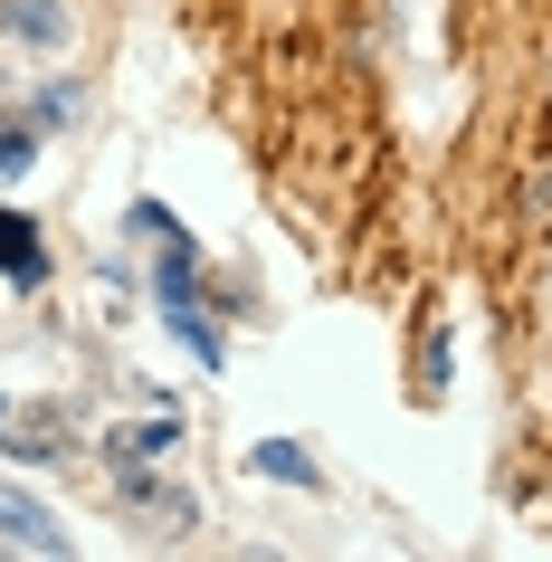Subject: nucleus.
Instances as JSON below:
<instances>
[{"label": "nucleus", "mask_w": 552, "mask_h": 562, "mask_svg": "<svg viewBox=\"0 0 552 562\" xmlns=\"http://www.w3.org/2000/svg\"><path fill=\"white\" fill-rule=\"evenodd\" d=\"M0 543H20V553H38V562H67V553H77V533H67L38 496H20V486H0Z\"/></svg>", "instance_id": "obj_1"}, {"label": "nucleus", "mask_w": 552, "mask_h": 562, "mask_svg": "<svg viewBox=\"0 0 552 562\" xmlns=\"http://www.w3.org/2000/svg\"><path fill=\"white\" fill-rule=\"evenodd\" d=\"M115 486H124V515H144V533H191V515H201L181 486H162L144 468H115Z\"/></svg>", "instance_id": "obj_2"}, {"label": "nucleus", "mask_w": 552, "mask_h": 562, "mask_svg": "<svg viewBox=\"0 0 552 562\" xmlns=\"http://www.w3.org/2000/svg\"><path fill=\"white\" fill-rule=\"evenodd\" d=\"M0 277H10V286H48V248H38V220H30V210H10V201H0Z\"/></svg>", "instance_id": "obj_3"}, {"label": "nucleus", "mask_w": 552, "mask_h": 562, "mask_svg": "<svg viewBox=\"0 0 552 562\" xmlns=\"http://www.w3.org/2000/svg\"><path fill=\"white\" fill-rule=\"evenodd\" d=\"M181 439V411H153V419H124V429H105V468H153L162 448Z\"/></svg>", "instance_id": "obj_4"}, {"label": "nucleus", "mask_w": 552, "mask_h": 562, "mask_svg": "<svg viewBox=\"0 0 552 562\" xmlns=\"http://www.w3.org/2000/svg\"><path fill=\"white\" fill-rule=\"evenodd\" d=\"M162 325H172V344H181V353H191V362H201V372H229V344L210 334L201 296H191V305H162Z\"/></svg>", "instance_id": "obj_5"}, {"label": "nucleus", "mask_w": 552, "mask_h": 562, "mask_svg": "<svg viewBox=\"0 0 552 562\" xmlns=\"http://www.w3.org/2000/svg\"><path fill=\"white\" fill-rule=\"evenodd\" d=\"M248 468H258L267 486H305V496L324 486V468H315V458H305L295 439H258V448H248Z\"/></svg>", "instance_id": "obj_6"}, {"label": "nucleus", "mask_w": 552, "mask_h": 562, "mask_svg": "<svg viewBox=\"0 0 552 562\" xmlns=\"http://www.w3.org/2000/svg\"><path fill=\"white\" fill-rule=\"evenodd\" d=\"M0 30L30 38V48H58L67 38V0H0Z\"/></svg>", "instance_id": "obj_7"}, {"label": "nucleus", "mask_w": 552, "mask_h": 562, "mask_svg": "<svg viewBox=\"0 0 552 562\" xmlns=\"http://www.w3.org/2000/svg\"><path fill=\"white\" fill-rule=\"evenodd\" d=\"M38 162V115H10L0 124V181H20Z\"/></svg>", "instance_id": "obj_8"}, {"label": "nucleus", "mask_w": 552, "mask_h": 562, "mask_svg": "<svg viewBox=\"0 0 552 562\" xmlns=\"http://www.w3.org/2000/svg\"><path fill=\"white\" fill-rule=\"evenodd\" d=\"M67 124H77V87L58 77V87L38 95V134H67Z\"/></svg>", "instance_id": "obj_9"}, {"label": "nucleus", "mask_w": 552, "mask_h": 562, "mask_svg": "<svg viewBox=\"0 0 552 562\" xmlns=\"http://www.w3.org/2000/svg\"><path fill=\"white\" fill-rule=\"evenodd\" d=\"M124 229H134V238H144V248H153V238H172L181 220H172V210H162V201H134V210H124Z\"/></svg>", "instance_id": "obj_10"}, {"label": "nucleus", "mask_w": 552, "mask_h": 562, "mask_svg": "<svg viewBox=\"0 0 552 562\" xmlns=\"http://www.w3.org/2000/svg\"><path fill=\"white\" fill-rule=\"evenodd\" d=\"M0 419H10V391H0Z\"/></svg>", "instance_id": "obj_11"}]
</instances>
